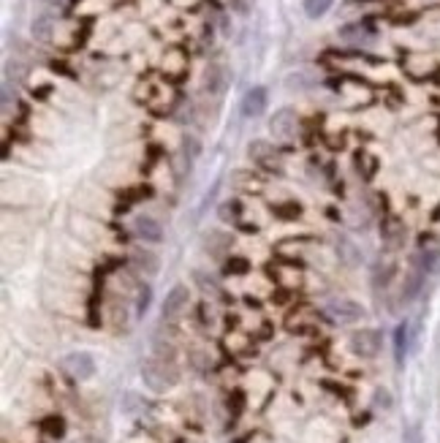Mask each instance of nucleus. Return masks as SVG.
<instances>
[{
	"mask_svg": "<svg viewBox=\"0 0 440 443\" xmlns=\"http://www.w3.org/2000/svg\"><path fill=\"white\" fill-rule=\"evenodd\" d=\"M142 381L153 392H166L169 386L177 384V370L172 367V362L153 356V359H147L142 365Z\"/></svg>",
	"mask_w": 440,
	"mask_h": 443,
	"instance_id": "obj_1",
	"label": "nucleus"
},
{
	"mask_svg": "<svg viewBox=\"0 0 440 443\" xmlns=\"http://www.w3.org/2000/svg\"><path fill=\"white\" fill-rule=\"evenodd\" d=\"M324 313L334 324H356V321L364 318V308L359 302L348 299V297H332V299H326Z\"/></svg>",
	"mask_w": 440,
	"mask_h": 443,
	"instance_id": "obj_2",
	"label": "nucleus"
},
{
	"mask_svg": "<svg viewBox=\"0 0 440 443\" xmlns=\"http://www.w3.org/2000/svg\"><path fill=\"white\" fill-rule=\"evenodd\" d=\"M348 343H351V351H353L356 356H362V359H375L383 348V335L378 329H356Z\"/></svg>",
	"mask_w": 440,
	"mask_h": 443,
	"instance_id": "obj_3",
	"label": "nucleus"
},
{
	"mask_svg": "<svg viewBox=\"0 0 440 443\" xmlns=\"http://www.w3.org/2000/svg\"><path fill=\"white\" fill-rule=\"evenodd\" d=\"M63 367H65V373H68L71 378H77V381H87V378L96 375V359H93V354H87V351H74V354H68V356L63 359Z\"/></svg>",
	"mask_w": 440,
	"mask_h": 443,
	"instance_id": "obj_4",
	"label": "nucleus"
},
{
	"mask_svg": "<svg viewBox=\"0 0 440 443\" xmlns=\"http://www.w3.org/2000/svg\"><path fill=\"white\" fill-rule=\"evenodd\" d=\"M296 112L294 109H277L275 115H272V120H269V134L275 136V139H294V134H296Z\"/></svg>",
	"mask_w": 440,
	"mask_h": 443,
	"instance_id": "obj_5",
	"label": "nucleus"
},
{
	"mask_svg": "<svg viewBox=\"0 0 440 443\" xmlns=\"http://www.w3.org/2000/svg\"><path fill=\"white\" fill-rule=\"evenodd\" d=\"M267 104H269L267 87L253 85L248 93L242 96V115L245 117H261L264 112H267Z\"/></svg>",
	"mask_w": 440,
	"mask_h": 443,
	"instance_id": "obj_6",
	"label": "nucleus"
},
{
	"mask_svg": "<svg viewBox=\"0 0 440 443\" xmlns=\"http://www.w3.org/2000/svg\"><path fill=\"white\" fill-rule=\"evenodd\" d=\"M185 308H188V289H185V286H174V289L166 294V299H163L161 316H163V321H174Z\"/></svg>",
	"mask_w": 440,
	"mask_h": 443,
	"instance_id": "obj_7",
	"label": "nucleus"
},
{
	"mask_svg": "<svg viewBox=\"0 0 440 443\" xmlns=\"http://www.w3.org/2000/svg\"><path fill=\"white\" fill-rule=\"evenodd\" d=\"M134 234L142 242H161L163 239V226L155 218H150V215H136Z\"/></svg>",
	"mask_w": 440,
	"mask_h": 443,
	"instance_id": "obj_8",
	"label": "nucleus"
},
{
	"mask_svg": "<svg viewBox=\"0 0 440 443\" xmlns=\"http://www.w3.org/2000/svg\"><path fill=\"white\" fill-rule=\"evenodd\" d=\"M250 158L258 161L269 172H280V166H283V163H280V155L275 153V147L267 144V142H253V144H250Z\"/></svg>",
	"mask_w": 440,
	"mask_h": 443,
	"instance_id": "obj_9",
	"label": "nucleus"
},
{
	"mask_svg": "<svg viewBox=\"0 0 440 443\" xmlns=\"http://www.w3.org/2000/svg\"><path fill=\"white\" fill-rule=\"evenodd\" d=\"M410 346H413V335H410V324L408 321H400L397 329H394V359L397 365H405L408 354H410Z\"/></svg>",
	"mask_w": 440,
	"mask_h": 443,
	"instance_id": "obj_10",
	"label": "nucleus"
},
{
	"mask_svg": "<svg viewBox=\"0 0 440 443\" xmlns=\"http://www.w3.org/2000/svg\"><path fill=\"white\" fill-rule=\"evenodd\" d=\"M424 283H427V275L416 270V267H410L408 275H405V280H402V302H413L421 294V289H424Z\"/></svg>",
	"mask_w": 440,
	"mask_h": 443,
	"instance_id": "obj_11",
	"label": "nucleus"
},
{
	"mask_svg": "<svg viewBox=\"0 0 440 443\" xmlns=\"http://www.w3.org/2000/svg\"><path fill=\"white\" fill-rule=\"evenodd\" d=\"M286 87L294 93H307V90H313V87H318V74L315 71H307V68H302V71H291L286 77Z\"/></svg>",
	"mask_w": 440,
	"mask_h": 443,
	"instance_id": "obj_12",
	"label": "nucleus"
},
{
	"mask_svg": "<svg viewBox=\"0 0 440 443\" xmlns=\"http://www.w3.org/2000/svg\"><path fill=\"white\" fill-rule=\"evenodd\" d=\"M340 39H343L345 44H351V46H364V44L372 41V30L364 27L362 22H359V25H343V27H340Z\"/></svg>",
	"mask_w": 440,
	"mask_h": 443,
	"instance_id": "obj_13",
	"label": "nucleus"
},
{
	"mask_svg": "<svg viewBox=\"0 0 440 443\" xmlns=\"http://www.w3.org/2000/svg\"><path fill=\"white\" fill-rule=\"evenodd\" d=\"M223 87H226V68L212 63L210 68L204 71V90L210 96H218V93H223Z\"/></svg>",
	"mask_w": 440,
	"mask_h": 443,
	"instance_id": "obj_14",
	"label": "nucleus"
},
{
	"mask_svg": "<svg viewBox=\"0 0 440 443\" xmlns=\"http://www.w3.org/2000/svg\"><path fill=\"white\" fill-rule=\"evenodd\" d=\"M405 226H402L400 220H389L386 226H383V245L389 248V251H400L402 245H405Z\"/></svg>",
	"mask_w": 440,
	"mask_h": 443,
	"instance_id": "obj_15",
	"label": "nucleus"
},
{
	"mask_svg": "<svg viewBox=\"0 0 440 443\" xmlns=\"http://www.w3.org/2000/svg\"><path fill=\"white\" fill-rule=\"evenodd\" d=\"M131 264H134V270L139 275H158L161 270V261H158V256L150 251H136L131 256Z\"/></svg>",
	"mask_w": 440,
	"mask_h": 443,
	"instance_id": "obj_16",
	"label": "nucleus"
},
{
	"mask_svg": "<svg viewBox=\"0 0 440 443\" xmlns=\"http://www.w3.org/2000/svg\"><path fill=\"white\" fill-rule=\"evenodd\" d=\"M204 248L210 251V256H215V258H220L223 253H229L231 248V237L223 232H210V237L204 239Z\"/></svg>",
	"mask_w": 440,
	"mask_h": 443,
	"instance_id": "obj_17",
	"label": "nucleus"
},
{
	"mask_svg": "<svg viewBox=\"0 0 440 443\" xmlns=\"http://www.w3.org/2000/svg\"><path fill=\"white\" fill-rule=\"evenodd\" d=\"M30 30H33V39L49 41L52 39V30H55V17L52 14H39L33 20V25H30Z\"/></svg>",
	"mask_w": 440,
	"mask_h": 443,
	"instance_id": "obj_18",
	"label": "nucleus"
},
{
	"mask_svg": "<svg viewBox=\"0 0 440 443\" xmlns=\"http://www.w3.org/2000/svg\"><path fill=\"white\" fill-rule=\"evenodd\" d=\"M218 218H220L223 223H239V218H242V204H239L237 199L223 201V204L218 207Z\"/></svg>",
	"mask_w": 440,
	"mask_h": 443,
	"instance_id": "obj_19",
	"label": "nucleus"
},
{
	"mask_svg": "<svg viewBox=\"0 0 440 443\" xmlns=\"http://www.w3.org/2000/svg\"><path fill=\"white\" fill-rule=\"evenodd\" d=\"M302 8H305V14L310 20H321L326 11L332 8V0H305Z\"/></svg>",
	"mask_w": 440,
	"mask_h": 443,
	"instance_id": "obj_20",
	"label": "nucleus"
},
{
	"mask_svg": "<svg viewBox=\"0 0 440 443\" xmlns=\"http://www.w3.org/2000/svg\"><path fill=\"white\" fill-rule=\"evenodd\" d=\"M391 394H389V389H375V394H372V405L378 408V411H389L391 408Z\"/></svg>",
	"mask_w": 440,
	"mask_h": 443,
	"instance_id": "obj_21",
	"label": "nucleus"
},
{
	"mask_svg": "<svg viewBox=\"0 0 440 443\" xmlns=\"http://www.w3.org/2000/svg\"><path fill=\"white\" fill-rule=\"evenodd\" d=\"M150 297H153V291L147 289H139V299H136V316H144L147 308H150Z\"/></svg>",
	"mask_w": 440,
	"mask_h": 443,
	"instance_id": "obj_22",
	"label": "nucleus"
},
{
	"mask_svg": "<svg viewBox=\"0 0 440 443\" xmlns=\"http://www.w3.org/2000/svg\"><path fill=\"white\" fill-rule=\"evenodd\" d=\"M196 280H199V283H201V289H204V291H215V294H218V291H220V289H218V283H215V280H212V277H210V280H207V277H204V275H201V272H199V275H196Z\"/></svg>",
	"mask_w": 440,
	"mask_h": 443,
	"instance_id": "obj_23",
	"label": "nucleus"
},
{
	"mask_svg": "<svg viewBox=\"0 0 440 443\" xmlns=\"http://www.w3.org/2000/svg\"><path fill=\"white\" fill-rule=\"evenodd\" d=\"M46 3H63V0H46Z\"/></svg>",
	"mask_w": 440,
	"mask_h": 443,
	"instance_id": "obj_24",
	"label": "nucleus"
}]
</instances>
